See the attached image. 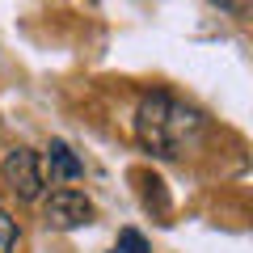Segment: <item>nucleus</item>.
I'll use <instances>...</instances> for the list:
<instances>
[{"label":"nucleus","mask_w":253,"mask_h":253,"mask_svg":"<svg viewBox=\"0 0 253 253\" xmlns=\"http://www.w3.org/2000/svg\"><path fill=\"white\" fill-rule=\"evenodd\" d=\"M17 241H21L17 219H13L9 211H0V253H13V249H17Z\"/></svg>","instance_id":"nucleus-5"},{"label":"nucleus","mask_w":253,"mask_h":253,"mask_svg":"<svg viewBox=\"0 0 253 253\" xmlns=\"http://www.w3.org/2000/svg\"><path fill=\"white\" fill-rule=\"evenodd\" d=\"M114 253H152V245H148L135 228H123V232H118V249H114Z\"/></svg>","instance_id":"nucleus-6"},{"label":"nucleus","mask_w":253,"mask_h":253,"mask_svg":"<svg viewBox=\"0 0 253 253\" xmlns=\"http://www.w3.org/2000/svg\"><path fill=\"white\" fill-rule=\"evenodd\" d=\"M42 177L51 181H81L84 177V165L76 161V152L63 139H51V148H46V165H42Z\"/></svg>","instance_id":"nucleus-4"},{"label":"nucleus","mask_w":253,"mask_h":253,"mask_svg":"<svg viewBox=\"0 0 253 253\" xmlns=\"http://www.w3.org/2000/svg\"><path fill=\"white\" fill-rule=\"evenodd\" d=\"M0 177H4V186L17 190L21 199H38L42 194V161H38L34 148H13L9 156H4V169H0Z\"/></svg>","instance_id":"nucleus-2"},{"label":"nucleus","mask_w":253,"mask_h":253,"mask_svg":"<svg viewBox=\"0 0 253 253\" xmlns=\"http://www.w3.org/2000/svg\"><path fill=\"white\" fill-rule=\"evenodd\" d=\"M135 135L161 161H181L203 144V114L169 93H148L135 110Z\"/></svg>","instance_id":"nucleus-1"},{"label":"nucleus","mask_w":253,"mask_h":253,"mask_svg":"<svg viewBox=\"0 0 253 253\" xmlns=\"http://www.w3.org/2000/svg\"><path fill=\"white\" fill-rule=\"evenodd\" d=\"M46 228H59V232H72V228L93 224V203L84 199L81 190H55L42 207Z\"/></svg>","instance_id":"nucleus-3"}]
</instances>
